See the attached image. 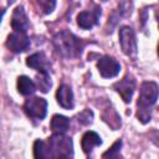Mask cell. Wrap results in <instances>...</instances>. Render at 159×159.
<instances>
[{"instance_id":"2","label":"cell","mask_w":159,"mask_h":159,"mask_svg":"<svg viewBox=\"0 0 159 159\" xmlns=\"http://www.w3.org/2000/svg\"><path fill=\"white\" fill-rule=\"evenodd\" d=\"M53 47L56 52L65 58H76L80 57L86 42L82 39H78L76 35L67 30H62L53 36Z\"/></svg>"},{"instance_id":"12","label":"cell","mask_w":159,"mask_h":159,"mask_svg":"<svg viewBox=\"0 0 159 159\" xmlns=\"http://www.w3.org/2000/svg\"><path fill=\"white\" fill-rule=\"evenodd\" d=\"M56 99L57 103L65 108V109H72L75 107V98H73V92L70 86L67 84H61L56 92Z\"/></svg>"},{"instance_id":"14","label":"cell","mask_w":159,"mask_h":159,"mask_svg":"<svg viewBox=\"0 0 159 159\" xmlns=\"http://www.w3.org/2000/svg\"><path fill=\"white\" fill-rule=\"evenodd\" d=\"M50 127L53 134H65L70 128V119L62 114H55L51 119Z\"/></svg>"},{"instance_id":"13","label":"cell","mask_w":159,"mask_h":159,"mask_svg":"<svg viewBox=\"0 0 159 159\" xmlns=\"http://www.w3.org/2000/svg\"><path fill=\"white\" fill-rule=\"evenodd\" d=\"M102 144V139L99 137V134H97L96 132L93 130H89V132H86L82 137V140H81V145H82V149L86 154H89L94 147H98Z\"/></svg>"},{"instance_id":"16","label":"cell","mask_w":159,"mask_h":159,"mask_svg":"<svg viewBox=\"0 0 159 159\" xmlns=\"http://www.w3.org/2000/svg\"><path fill=\"white\" fill-rule=\"evenodd\" d=\"M34 157L35 159H51L48 144L41 139H37L34 144Z\"/></svg>"},{"instance_id":"7","label":"cell","mask_w":159,"mask_h":159,"mask_svg":"<svg viewBox=\"0 0 159 159\" xmlns=\"http://www.w3.org/2000/svg\"><path fill=\"white\" fill-rule=\"evenodd\" d=\"M113 88L120 94L122 99L125 103H129L132 101V97H133V93H134V89H135V80L132 75L128 73L120 81L116 82L113 84Z\"/></svg>"},{"instance_id":"9","label":"cell","mask_w":159,"mask_h":159,"mask_svg":"<svg viewBox=\"0 0 159 159\" xmlns=\"http://www.w3.org/2000/svg\"><path fill=\"white\" fill-rule=\"evenodd\" d=\"M29 26H30L29 17L25 12L24 6H21V5L16 6L14 12H12V16H11V27H12L14 32L26 34Z\"/></svg>"},{"instance_id":"11","label":"cell","mask_w":159,"mask_h":159,"mask_svg":"<svg viewBox=\"0 0 159 159\" xmlns=\"http://www.w3.org/2000/svg\"><path fill=\"white\" fill-rule=\"evenodd\" d=\"M26 65L31 68L37 70L40 73H50L51 63L42 52H36L26 58Z\"/></svg>"},{"instance_id":"21","label":"cell","mask_w":159,"mask_h":159,"mask_svg":"<svg viewBox=\"0 0 159 159\" xmlns=\"http://www.w3.org/2000/svg\"><path fill=\"white\" fill-rule=\"evenodd\" d=\"M155 16H157V20H158V25H159V9L157 10V12H155ZM158 56H159V45H158Z\"/></svg>"},{"instance_id":"10","label":"cell","mask_w":159,"mask_h":159,"mask_svg":"<svg viewBox=\"0 0 159 159\" xmlns=\"http://www.w3.org/2000/svg\"><path fill=\"white\" fill-rule=\"evenodd\" d=\"M99 16H101L99 7H94V10H89V11H81L77 15V24L81 29L89 30L96 24H98Z\"/></svg>"},{"instance_id":"6","label":"cell","mask_w":159,"mask_h":159,"mask_svg":"<svg viewBox=\"0 0 159 159\" xmlns=\"http://www.w3.org/2000/svg\"><path fill=\"white\" fill-rule=\"evenodd\" d=\"M97 68L101 73L102 77L104 78H112V77H116L119 71H120V65L119 62L112 57V56H102L98 62H97Z\"/></svg>"},{"instance_id":"18","label":"cell","mask_w":159,"mask_h":159,"mask_svg":"<svg viewBox=\"0 0 159 159\" xmlns=\"http://www.w3.org/2000/svg\"><path fill=\"white\" fill-rule=\"evenodd\" d=\"M35 83H36L37 88H39L41 92L46 93V92L51 88V84H52L50 73H39V75L36 76V82H35Z\"/></svg>"},{"instance_id":"20","label":"cell","mask_w":159,"mask_h":159,"mask_svg":"<svg viewBox=\"0 0 159 159\" xmlns=\"http://www.w3.org/2000/svg\"><path fill=\"white\" fill-rule=\"evenodd\" d=\"M37 5L41 7L43 14H50L56 6V1H50V0H40L37 1Z\"/></svg>"},{"instance_id":"19","label":"cell","mask_w":159,"mask_h":159,"mask_svg":"<svg viewBox=\"0 0 159 159\" xmlns=\"http://www.w3.org/2000/svg\"><path fill=\"white\" fill-rule=\"evenodd\" d=\"M77 120L81 123V124H91L92 120H93V112L89 111V109H83L82 112H80L77 114Z\"/></svg>"},{"instance_id":"5","label":"cell","mask_w":159,"mask_h":159,"mask_svg":"<svg viewBox=\"0 0 159 159\" xmlns=\"http://www.w3.org/2000/svg\"><path fill=\"white\" fill-rule=\"evenodd\" d=\"M24 111L27 117L42 120L47 113V102L41 97H31L27 98L24 103Z\"/></svg>"},{"instance_id":"3","label":"cell","mask_w":159,"mask_h":159,"mask_svg":"<svg viewBox=\"0 0 159 159\" xmlns=\"http://www.w3.org/2000/svg\"><path fill=\"white\" fill-rule=\"evenodd\" d=\"M51 159H73L72 139L65 134H53L48 138Z\"/></svg>"},{"instance_id":"17","label":"cell","mask_w":159,"mask_h":159,"mask_svg":"<svg viewBox=\"0 0 159 159\" xmlns=\"http://www.w3.org/2000/svg\"><path fill=\"white\" fill-rule=\"evenodd\" d=\"M120 148H122V140L118 139L117 142H114L112 144V147L106 150L102 155V159H122V154H120Z\"/></svg>"},{"instance_id":"4","label":"cell","mask_w":159,"mask_h":159,"mask_svg":"<svg viewBox=\"0 0 159 159\" xmlns=\"http://www.w3.org/2000/svg\"><path fill=\"white\" fill-rule=\"evenodd\" d=\"M119 43L124 55L129 57L137 56V39L135 32L130 26H122L119 29Z\"/></svg>"},{"instance_id":"1","label":"cell","mask_w":159,"mask_h":159,"mask_svg":"<svg viewBox=\"0 0 159 159\" xmlns=\"http://www.w3.org/2000/svg\"><path fill=\"white\" fill-rule=\"evenodd\" d=\"M159 96V86L153 81H145L139 89L137 102V118L140 123L145 124L152 118V109Z\"/></svg>"},{"instance_id":"8","label":"cell","mask_w":159,"mask_h":159,"mask_svg":"<svg viewBox=\"0 0 159 159\" xmlns=\"http://www.w3.org/2000/svg\"><path fill=\"white\" fill-rule=\"evenodd\" d=\"M6 46L15 53H20L26 51L30 47V39L26 36V34L22 32H12L7 36Z\"/></svg>"},{"instance_id":"15","label":"cell","mask_w":159,"mask_h":159,"mask_svg":"<svg viewBox=\"0 0 159 159\" xmlns=\"http://www.w3.org/2000/svg\"><path fill=\"white\" fill-rule=\"evenodd\" d=\"M37 86L36 83L27 76H20L17 78V91L22 96H31L35 93Z\"/></svg>"}]
</instances>
